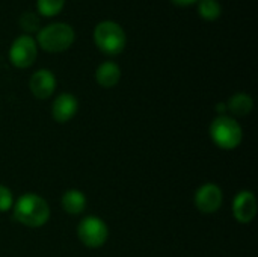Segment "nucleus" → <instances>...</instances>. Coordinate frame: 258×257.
Segmentation results:
<instances>
[{
  "label": "nucleus",
  "mask_w": 258,
  "mask_h": 257,
  "mask_svg": "<svg viewBox=\"0 0 258 257\" xmlns=\"http://www.w3.org/2000/svg\"><path fill=\"white\" fill-rule=\"evenodd\" d=\"M12 215L20 224L30 229H39L48 223L51 212L45 198L35 192H26L15 200Z\"/></svg>",
  "instance_id": "f257e3e1"
},
{
  "label": "nucleus",
  "mask_w": 258,
  "mask_h": 257,
  "mask_svg": "<svg viewBox=\"0 0 258 257\" xmlns=\"http://www.w3.org/2000/svg\"><path fill=\"white\" fill-rule=\"evenodd\" d=\"M209 135L213 144L221 150H236L243 141V129L231 115H218L210 127Z\"/></svg>",
  "instance_id": "f03ea898"
},
{
  "label": "nucleus",
  "mask_w": 258,
  "mask_h": 257,
  "mask_svg": "<svg viewBox=\"0 0 258 257\" xmlns=\"http://www.w3.org/2000/svg\"><path fill=\"white\" fill-rule=\"evenodd\" d=\"M76 39L74 29L67 23H51L41 27L36 33V45L48 53H62L68 50Z\"/></svg>",
  "instance_id": "7ed1b4c3"
},
{
  "label": "nucleus",
  "mask_w": 258,
  "mask_h": 257,
  "mask_svg": "<svg viewBox=\"0 0 258 257\" xmlns=\"http://www.w3.org/2000/svg\"><path fill=\"white\" fill-rule=\"evenodd\" d=\"M94 42L101 53L107 56H116L124 52L127 36L124 29L118 23L112 20H104L98 23L94 29Z\"/></svg>",
  "instance_id": "20e7f679"
},
{
  "label": "nucleus",
  "mask_w": 258,
  "mask_h": 257,
  "mask_svg": "<svg viewBox=\"0 0 258 257\" xmlns=\"http://www.w3.org/2000/svg\"><path fill=\"white\" fill-rule=\"evenodd\" d=\"M77 238L88 248H101L109 238V227L100 217L88 215L77 224Z\"/></svg>",
  "instance_id": "39448f33"
},
{
  "label": "nucleus",
  "mask_w": 258,
  "mask_h": 257,
  "mask_svg": "<svg viewBox=\"0 0 258 257\" xmlns=\"http://www.w3.org/2000/svg\"><path fill=\"white\" fill-rule=\"evenodd\" d=\"M38 56V45L33 36L20 35L17 36L9 48V61L15 68L24 70L33 65Z\"/></svg>",
  "instance_id": "423d86ee"
},
{
  "label": "nucleus",
  "mask_w": 258,
  "mask_h": 257,
  "mask_svg": "<svg viewBox=\"0 0 258 257\" xmlns=\"http://www.w3.org/2000/svg\"><path fill=\"white\" fill-rule=\"evenodd\" d=\"M222 203H224V191L216 183L201 185L194 195L195 208L206 215L218 212L222 208Z\"/></svg>",
  "instance_id": "0eeeda50"
},
{
  "label": "nucleus",
  "mask_w": 258,
  "mask_h": 257,
  "mask_svg": "<svg viewBox=\"0 0 258 257\" xmlns=\"http://www.w3.org/2000/svg\"><path fill=\"white\" fill-rule=\"evenodd\" d=\"M233 217L240 224H251L258 212L257 197L252 191L243 189L233 198Z\"/></svg>",
  "instance_id": "6e6552de"
},
{
  "label": "nucleus",
  "mask_w": 258,
  "mask_h": 257,
  "mask_svg": "<svg viewBox=\"0 0 258 257\" xmlns=\"http://www.w3.org/2000/svg\"><path fill=\"white\" fill-rule=\"evenodd\" d=\"M57 86V80L53 71L47 68L36 70L30 79H29V89L33 94L35 98L38 100H47L50 98Z\"/></svg>",
  "instance_id": "1a4fd4ad"
},
{
  "label": "nucleus",
  "mask_w": 258,
  "mask_h": 257,
  "mask_svg": "<svg viewBox=\"0 0 258 257\" xmlns=\"http://www.w3.org/2000/svg\"><path fill=\"white\" fill-rule=\"evenodd\" d=\"M79 111V100L71 92L59 94L51 103V117L56 123L65 124L71 121Z\"/></svg>",
  "instance_id": "9d476101"
},
{
  "label": "nucleus",
  "mask_w": 258,
  "mask_h": 257,
  "mask_svg": "<svg viewBox=\"0 0 258 257\" xmlns=\"http://www.w3.org/2000/svg\"><path fill=\"white\" fill-rule=\"evenodd\" d=\"M95 80L101 88H113L121 80V68L113 61L101 62L95 70Z\"/></svg>",
  "instance_id": "9b49d317"
},
{
  "label": "nucleus",
  "mask_w": 258,
  "mask_h": 257,
  "mask_svg": "<svg viewBox=\"0 0 258 257\" xmlns=\"http://www.w3.org/2000/svg\"><path fill=\"white\" fill-rule=\"evenodd\" d=\"M60 206H62L63 212L76 217V215H80L86 211L88 198H86L85 192H82L80 189H68L62 194Z\"/></svg>",
  "instance_id": "f8f14e48"
},
{
  "label": "nucleus",
  "mask_w": 258,
  "mask_h": 257,
  "mask_svg": "<svg viewBox=\"0 0 258 257\" xmlns=\"http://www.w3.org/2000/svg\"><path fill=\"white\" fill-rule=\"evenodd\" d=\"M227 105V112H231L234 117H246L254 109V98L246 92H237L233 94Z\"/></svg>",
  "instance_id": "ddd939ff"
},
{
  "label": "nucleus",
  "mask_w": 258,
  "mask_h": 257,
  "mask_svg": "<svg viewBox=\"0 0 258 257\" xmlns=\"http://www.w3.org/2000/svg\"><path fill=\"white\" fill-rule=\"evenodd\" d=\"M198 14L206 21H216L222 15V5L219 0H198Z\"/></svg>",
  "instance_id": "4468645a"
},
{
  "label": "nucleus",
  "mask_w": 258,
  "mask_h": 257,
  "mask_svg": "<svg viewBox=\"0 0 258 257\" xmlns=\"http://www.w3.org/2000/svg\"><path fill=\"white\" fill-rule=\"evenodd\" d=\"M65 0H36L38 14L42 17H54L62 12Z\"/></svg>",
  "instance_id": "2eb2a0df"
},
{
  "label": "nucleus",
  "mask_w": 258,
  "mask_h": 257,
  "mask_svg": "<svg viewBox=\"0 0 258 257\" xmlns=\"http://www.w3.org/2000/svg\"><path fill=\"white\" fill-rule=\"evenodd\" d=\"M20 27L26 32L24 35H30V33H38V30L41 29V21H39V15L32 12V11H26L21 14L20 20Z\"/></svg>",
  "instance_id": "dca6fc26"
},
{
  "label": "nucleus",
  "mask_w": 258,
  "mask_h": 257,
  "mask_svg": "<svg viewBox=\"0 0 258 257\" xmlns=\"http://www.w3.org/2000/svg\"><path fill=\"white\" fill-rule=\"evenodd\" d=\"M14 203H15V198H14L12 191L8 186L0 183V214L12 211Z\"/></svg>",
  "instance_id": "f3484780"
},
{
  "label": "nucleus",
  "mask_w": 258,
  "mask_h": 257,
  "mask_svg": "<svg viewBox=\"0 0 258 257\" xmlns=\"http://www.w3.org/2000/svg\"><path fill=\"white\" fill-rule=\"evenodd\" d=\"M174 5L177 6H181V8H186V6H190V5H195L198 3V0H171Z\"/></svg>",
  "instance_id": "a211bd4d"
},
{
  "label": "nucleus",
  "mask_w": 258,
  "mask_h": 257,
  "mask_svg": "<svg viewBox=\"0 0 258 257\" xmlns=\"http://www.w3.org/2000/svg\"><path fill=\"white\" fill-rule=\"evenodd\" d=\"M216 112H218L219 115H225V112H227V105H225V103H218V105H216Z\"/></svg>",
  "instance_id": "6ab92c4d"
}]
</instances>
